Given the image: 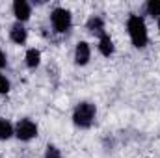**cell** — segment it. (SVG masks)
<instances>
[{
	"instance_id": "cell-17",
	"label": "cell",
	"mask_w": 160,
	"mask_h": 158,
	"mask_svg": "<svg viewBox=\"0 0 160 158\" xmlns=\"http://www.w3.org/2000/svg\"><path fill=\"white\" fill-rule=\"evenodd\" d=\"M0 121H2V117H0Z\"/></svg>"
},
{
	"instance_id": "cell-11",
	"label": "cell",
	"mask_w": 160,
	"mask_h": 158,
	"mask_svg": "<svg viewBox=\"0 0 160 158\" xmlns=\"http://www.w3.org/2000/svg\"><path fill=\"white\" fill-rule=\"evenodd\" d=\"M13 136H15V125H11L8 119H2L0 121V140L6 141Z\"/></svg>"
},
{
	"instance_id": "cell-6",
	"label": "cell",
	"mask_w": 160,
	"mask_h": 158,
	"mask_svg": "<svg viewBox=\"0 0 160 158\" xmlns=\"http://www.w3.org/2000/svg\"><path fill=\"white\" fill-rule=\"evenodd\" d=\"M13 15L17 19V22H26L32 15V4L26 0H15L13 2Z\"/></svg>"
},
{
	"instance_id": "cell-15",
	"label": "cell",
	"mask_w": 160,
	"mask_h": 158,
	"mask_svg": "<svg viewBox=\"0 0 160 158\" xmlns=\"http://www.w3.org/2000/svg\"><path fill=\"white\" fill-rule=\"evenodd\" d=\"M8 65V58H6V54H4V50L0 48V69H4Z\"/></svg>"
},
{
	"instance_id": "cell-16",
	"label": "cell",
	"mask_w": 160,
	"mask_h": 158,
	"mask_svg": "<svg viewBox=\"0 0 160 158\" xmlns=\"http://www.w3.org/2000/svg\"><path fill=\"white\" fill-rule=\"evenodd\" d=\"M158 34H160V17H158Z\"/></svg>"
},
{
	"instance_id": "cell-8",
	"label": "cell",
	"mask_w": 160,
	"mask_h": 158,
	"mask_svg": "<svg viewBox=\"0 0 160 158\" xmlns=\"http://www.w3.org/2000/svg\"><path fill=\"white\" fill-rule=\"evenodd\" d=\"M9 39L13 41L15 45H24L26 39H28V30H26V26H24L22 22H17V21H15V24L9 28Z\"/></svg>"
},
{
	"instance_id": "cell-5",
	"label": "cell",
	"mask_w": 160,
	"mask_h": 158,
	"mask_svg": "<svg viewBox=\"0 0 160 158\" xmlns=\"http://www.w3.org/2000/svg\"><path fill=\"white\" fill-rule=\"evenodd\" d=\"M89 60H91V47H89V43L78 41L77 47H75V63L78 67H84V65L89 63Z\"/></svg>"
},
{
	"instance_id": "cell-14",
	"label": "cell",
	"mask_w": 160,
	"mask_h": 158,
	"mask_svg": "<svg viewBox=\"0 0 160 158\" xmlns=\"http://www.w3.org/2000/svg\"><path fill=\"white\" fill-rule=\"evenodd\" d=\"M11 89V82L6 78V75H0V95H8Z\"/></svg>"
},
{
	"instance_id": "cell-3",
	"label": "cell",
	"mask_w": 160,
	"mask_h": 158,
	"mask_svg": "<svg viewBox=\"0 0 160 158\" xmlns=\"http://www.w3.org/2000/svg\"><path fill=\"white\" fill-rule=\"evenodd\" d=\"M50 24L56 34H67L73 26V15L65 7H54L50 11Z\"/></svg>"
},
{
	"instance_id": "cell-12",
	"label": "cell",
	"mask_w": 160,
	"mask_h": 158,
	"mask_svg": "<svg viewBox=\"0 0 160 158\" xmlns=\"http://www.w3.org/2000/svg\"><path fill=\"white\" fill-rule=\"evenodd\" d=\"M145 11H147V15L158 19L160 17V0H149L145 4Z\"/></svg>"
},
{
	"instance_id": "cell-7",
	"label": "cell",
	"mask_w": 160,
	"mask_h": 158,
	"mask_svg": "<svg viewBox=\"0 0 160 158\" xmlns=\"http://www.w3.org/2000/svg\"><path fill=\"white\" fill-rule=\"evenodd\" d=\"M86 30L91 34V36H95V37H102V36H106V28H104V19L101 17V15H91L89 19H88V22H86Z\"/></svg>"
},
{
	"instance_id": "cell-1",
	"label": "cell",
	"mask_w": 160,
	"mask_h": 158,
	"mask_svg": "<svg viewBox=\"0 0 160 158\" xmlns=\"http://www.w3.org/2000/svg\"><path fill=\"white\" fill-rule=\"evenodd\" d=\"M127 32H128L130 43L136 48H145L147 47L149 32H147V24H145L142 15H136V13L128 15V19H127Z\"/></svg>"
},
{
	"instance_id": "cell-10",
	"label": "cell",
	"mask_w": 160,
	"mask_h": 158,
	"mask_svg": "<svg viewBox=\"0 0 160 158\" xmlns=\"http://www.w3.org/2000/svg\"><path fill=\"white\" fill-rule=\"evenodd\" d=\"M24 62H26V67L28 69H38L41 63V52L38 48H28L26 50V56H24Z\"/></svg>"
},
{
	"instance_id": "cell-4",
	"label": "cell",
	"mask_w": 160,
	"mask_h": 158,
	"mask_svg": "<svg viewBox=\"0 0 160 158\" xmlns=\"http://www.w3.org/2000/svg\"><path fill=\"white\" fill-rule=\"evenodd\" d=\"M38 132H39V128L32 119L24 117L15 123V138L21 141H30V140L38 138Z\"/></svg>"
},
{
	"instance_id": "cell-13",
	"label": "cell",
	"mask_w": 160,
	"mask_h": 158,
	"mask_svg": "<svg viewBox=\"0 0 160 158\" xmlns=\"http://www.w3.org/2000/svg\"><path fill=\"white\" fill-rule=\"evenodd\" d=\"M45 158H63V156H62V151H60L56 145L48 143V145L45 147Z\"/></svg>"
},
{
	"instance_id": "cell-2",
	"label": "cell",
	"mask_w": 160,
	"mask_h": 158,
	"mask_svg": "<svg viewBox=\"0 0 160 158\" xmlns=\"http://www.w3.org/2000/svg\"><path fill=\"white\" fill-rule=\"evenodd\" d=\"M97 117V106L91 101H80L73 110V123L78 128H89Z\"/></svg>"
},
{
	"instance_id": "cell-9",
	"label": "cell",
	"mask_w": 160,
	"mask_h": 158,
	"mask_svg": "<svg viewBox=\"0 0 160 158\" xmlns=\"http://www.w3.org/2000/svg\"><path fill=\"white\" fill-rule=\"evenodd\" d=\"M97 48H99V52L104 56V58H110L114 52H116V45H114V39L106 34V36H102L101 39H99V45H97Z\"/></svg>"
}]
</instances>
